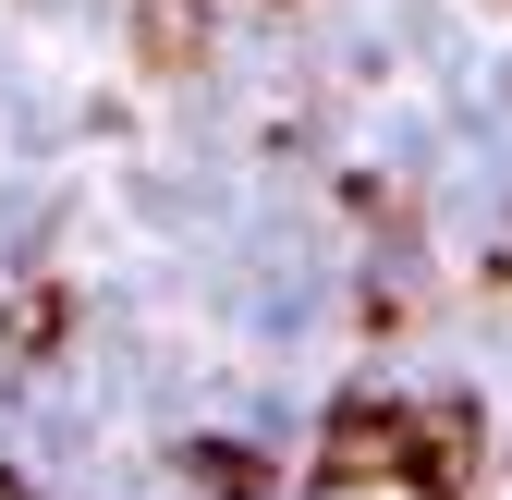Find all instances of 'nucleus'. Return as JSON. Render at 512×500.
Segmentation results:
<instances>
[{"instance_id":"nucleus-1","label":"nucleus","mask_w":512,"mask_h":500,"mask_svg":"<svg viewBox=\"0 0 512 500\" xmlns=\"http://www.w3.org/2000/svg\"><path fill=\"white\" fill-rule=\"evenodd\" d=\"M488 464V415L476 403H403V500H464Z\"/></svg>"},{"instance_id":"nucleus-2","label":"nucleus","mask_w":512,"mask_h":500,"mask_svg":"<svg viewBox=\"0 0 512 500\" xmlns=\"http://www.w3.org/2000/svg\"><path fill=\"white\" fill-rule=\"evenodd\" d=\"M403 476V403H378V391H354V403H330V440H317V488H391Z\"/></svg>"},{"instance_id":"nucleus-3","label":"nucleus","mask_w":512,"mask_h":500,"mask_svg":"<svg viewBox=\"0 0 512 500\" xmlns=\"http://www.w3.org/2000/svg\"><path fill=\"white\" fill-rule=\"evenodd\" d=\"M135 61L147 74H196L208 61V0H147L135 13Z\"/></svg>"},{"instance_id":"nucleus-4","label":"nucleus","mask_w":512,"mask_h":500,"mask_svg":"<svg viewBox=\"0 0 512 500\" xmlns=\"http://www.w3.org/2000/svg\"><path fill=\"white\" fill-rule=\"evenodd\" d=\"M61 330H74V293H61V281H25L13 305H0V366H37Z\"/></svg>"},{"instance_id":"nucleus-5","label":"nucleus","mask_w":512,"mask_h":500,"mask_svg":"<svg viewBox=\"0 0 512 500\" xmlns=\"http://www.w3.org/2000/svg\"><path fill=\"white\" fill-rule=\"evenodd\" d=\"M183 464H196V476H208L220 500H269V464H256V452H220V440H196Z\"/></svg>"},{"instance_id":"nucleus-6","label":"nucleus","mask_w":512,"mask_h":500,"mask_svg":"<svg viewBox=\"0 0 512 500\" xmlns=\"http://www.w3.org/2000/svg\"><path fill=\"white\" fill-rule=\"evenodd\" d=\"M0 500H37V488H25V476H0Z\"/></svg>"},{"instance_id":"nucleus-7","label":"nucleus","mask_w":512,"mask_h":500,"mask_svg":"<svg viewBox=\"0 0 512 500\" xmlns=\"http://www.w3.org/2000/svg\"><path fill=\"white\" fill-rule=\"evenodd\" d=\"M500 281H512V244H500Z\"/></svg>"}]
</instances>
